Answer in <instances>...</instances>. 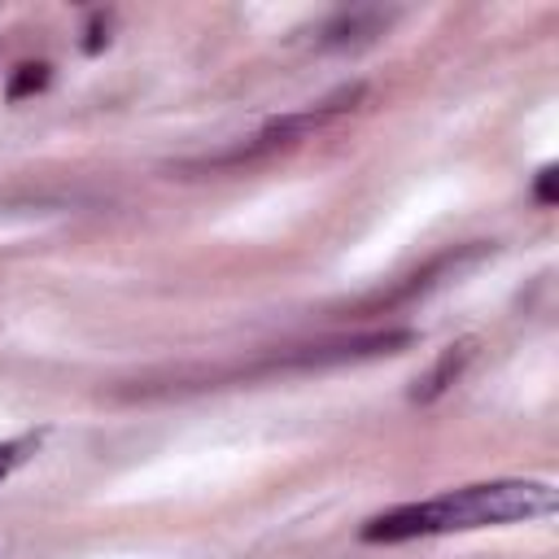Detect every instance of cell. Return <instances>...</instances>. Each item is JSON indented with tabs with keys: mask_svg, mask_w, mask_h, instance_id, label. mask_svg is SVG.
<instances>
[{
	"mask_svg": "<svg viewBox=\"0 0 559 559\" xmlns=\"http://www.w3.org/2000/svg\"><path fill=\"white\" fill-rule=\"evenodd\" d=\"M559 507V493L546 480H485L467 489H450L428 502L393 507L362 524V542H411L437 533H467L485 524H515L537 520Z\"/></svg>",
	"mask_w": 559,
	"mask_h": 559,
	"instance_id": "obj_1",
	"label": "cell"
},
{
	"mask_svg": "<svg viewBox=\"0 0 559 559\" xmlns=\"http://www.w3.org/2000/svg\"><path fill=\"white\" fill-rule=\"evenodd\" d=\"M467 358H472V341L450 345V349H445V354L432 362V371H428V376H424V380L411 389V397H415V402H432V397H441V393H445V389L459 380V371L467 367Z\"/></svg>",
	"mask_w": 559,
	"mask_h": 559,
	"instance_id": "obj_2",
	"label": "cell"
},
{
	"mask_svg": "<svg viewBox=\"0 0 559 559\" xmlns=\"http://www.w3.org/2000/svg\"><path fill=\"white\" fill-rule=\"evenodd\" d=\"M389 26V13H345L323 31L328 48H345V44H367L371 35H380Z\"/></svg>",
	"mask_w": 559,
	"mask_h": 559,
	"instance_id": "obj_3",
	"label": "cell"
},
{
	"mask_svg": "<svg viewBox=\"0 0 559 559\" xmlns=\"http://www.w3.org/2000/svg\"><path fill=\"white\" fill-rule=\"evenodd\" d=\"M44 87H48V66H44V61H26V66H17V74L9 79V100H22V96L44 92Z\"/></svg>",
	"mask_w": 559,
	"mask_h": 559,
	"instance_id": "obj_4",
	"label": "cell"
},
{
	"mask_svg": "<svg viewBox=\"0 0 559 559\" xmlns=\"http://www.w3.org/2000/svg\"><path fill=\"white\" fill-rule=\"evenodd\" d=\"M35 445H39V437H13V441H0V480H4L9 472H17V467L35 454Z\"/></svg>",
	"mask_w": 559,
	"mask_h": 559,
	"instance_id": "obj_5",
	"label": "cell"
},
{
	"mask_svg": "<svg viewBox=\"0 0 559 559\" xmlns=\"http://www.w3.org/2000/svg\"><path fill=\"white\" fill-rule=\"evenodd\" d=\"M533 197H537L542 205H555V201H559V170H555V166H546V170L537 175V188H533Z\"/></svg>",
	"mask_w": 559,
	"mask_h": 559,
	"instance_id": "obj_6",
	"label": "cell"
}]
</instances>
